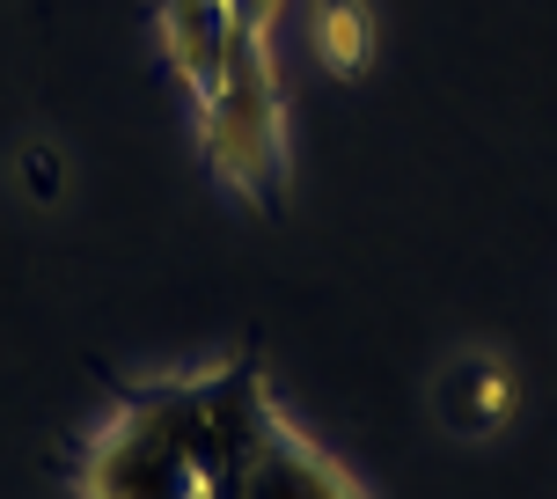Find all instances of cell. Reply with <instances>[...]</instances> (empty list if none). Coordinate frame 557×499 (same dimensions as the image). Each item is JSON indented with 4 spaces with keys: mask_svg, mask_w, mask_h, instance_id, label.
Returning a JSON list of instances; mask_svg holds the SVG:
<instances>
[{
    "mask_svg": "<svg viewBox=\"0 0 557 499\" xmlns=\"http://www.w3.org/2000/svg\"><path fill=\"white\" fill-rule=\"evenodd\" d=\"M278 15H286V0H154V37H162L184 104L221 82V66L243 45L278 37Z\"/></svg>",
    "mask_w": 557,
    "mask_h": 499,
    "instance_id": "obj_3",
    "label": "cell"
},
{
    "mask_svg": "<svg viewBox=\"0 0 557 499\" xmlns=\"http://www.w3.org/2000/svg\"><path fill=\"white\" fill-rule=\"evenodd\" d=\"M15 184H23L29 206H59V198H66V147H59V139H23Z\"/></svg>",
    "mask_w": 557,
    "mask_h": 499,
    "instance_id": "obj_7",
    "label": "cell"
},
{
    "mask_svg": "<svg viewBox=\"0 0 557 499\" xmlns=\"http://www.w3.org/2000/svg\"><path fill=\"white\" fill-rule=\"evenodd\" d=\"M243 499H374V492H367L360 477L345 471V463H337L331 448L315 441L286 404H272L264 426H257Z\"/></svg>",
    "mask_w": 557,
    "mask_h": 499,
    "instance_id": "obj_5",
    "label": "cell"
},
{
    "mask_svg": "<svg viewBox=\"0 0 557 499\" xmlns=\"http://www.w3.org/2000/svg\"><path fill=\"white\" fill-rule=\"evenodd\" d=\"M191 125H198V155L235 198L272 206L286 192V82H278V37L243 45L221 66V82L191 96Z\"/></svg>",
    "mask_w": 557,
    "mask_h": 499,
    "instance_id": "obj_2",
    "label": "cell"
},
{
    "mask_svg": "<svg viewBox=\"0 0 557 499\" xmlns=\"http://www.w3.org/2000/svg\"><path fill=\"white\" fill-rule=\"evenodd\" d=\"M425 404H433L447 441L492 448L506 426L521 418V367H513V353H499V345H462V353H447V361L433 367Z\"/></svg>",
    "mask_w": 557,
    "mask_h": 499,
    "instance_id": "obj_4",
    "label": "cell"
},
{
    "mask_svg": "<svg viewBox=\"0 0 557 499\" xmlns=\"http://www.w3.org/2000/svg\"><path fill=\"white\" fill-rule=\"evenodd\" d=\"M308 45H315V59L331 66L337 82H360L374 66V45H382L374 0H315L308 8Z\"/></svg>",
    "mask_w": 557,
    "mask_h": 499,
    "instance_id": "obj_6",
    "label": "cell"
},
{
    "mask_svg": "<svg viewBox=\"0 0 557 499\" xmlns=\"http://www.w3.org/2000/svg\"><path fill=\"white\" fill-rule=\"evenodd\" d=\"M272 404L278 389L250 353L133 375L82 426L66 485L74 499H243Z\"/></svg>",
    "mask_w": 557,
    "mask_h": 499,
    "instance_id": "obj_1",
    "label": "cell"
}]
</instances>
